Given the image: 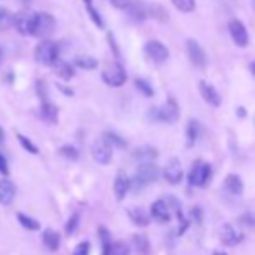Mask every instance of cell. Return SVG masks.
Wrapping results in <instances>:
<instances>
[{"instance_id": "cell-1", "label": "cell", "mask_w": 255, "mask_h": 255, "mask_svg": "<svg viewBox=\"0 0 255 255\" xmlns=\"http://www.w3.org/2000/svg\"><path fill=\"white\" fill-rule=\"evenodd\" d=\"M158 177H160V168H158L154 163H151V161H144V163H141L137 167L134 179L130 181V186L135 189V191H139V189H142L146 184L154 182Z\"/></svg>"}, {"instance_id": "cell-2", "label": "cell", "mask_w": 255, "mask_h": 255, "mask_svg": "<svg viewBox=\"0 0 255 255\" xmlns=\"http://www.w3.org/2000/svg\"><path fill=\"white\" fill-rule=\"evenodd\" d=\"M35 61L42 66H54L57 59H59V47L56 42L49 40V38H42L40 44L35 47Z\"/></svg>"}, {"instance_id": "cell-3", "label": "cell", "mask_w": 255, "mask_h": 255, "mask_svg": "<svg viewBox=\"0 0 255 255\" xmlns=\"http://www.w3.org/2000/svg\"><path fill=\"white\" fill-rule=\"evenodd\" d=\"M148 117L154 122H165V124H172L177 122L179 118V104L175 99L168 98L163 106H154L148 111Z\"/></svg>"}, {"instance_id": "cell-4", "label": "cell", "mask_w": 255, "mask_h": 255, "mask_svg": "<svg viewBox=\"0 0 255 255\" xmlns=\"http://www.w3.org/2000/svg\"><path fill=\"white\" fill-rule=\"evenodd\" d=\"M56 30V17L49 12H37L35 14V26L33 37L49 38Z\"/></svg>"}, {"instance_id": "cell-5", "label": "cell", "mask_w": 255, "mask_h": 255, "mask_svg": "<svg viewBox=\"0 0 255 255\" xmlns=\"http://www.w3.org/2000/svg\"><path fill=\"white\" fill-rule=\"evenodd\" d=\"M103 82L110 87H122L127 82V71L120 63H111L104 68Z\"/></svg>"}, {"instance_id": "cell-6", "label": "cell", "mask_w": 255, "mask_h": 255, "mask_svg": "<svg viewBox=\"0 0 255 255\" xmlns=\"http://www.w3.org/2000/svg\"><path fill=\"white\" fill-rule=\"evenodd\" d=\"M212 177V168L208 163H205L202 160H196L193 163L191 170H189L188 181L191 186H196V188H202V186L207 184Z\"/></svg>"}, {"instance_id": "cell-7", "label": "cell", "mask_w": 255, "mask_h": 255, "mask_svg": "<svg viewBox=\"0 0 255 255\" xmlns=\"http://www.w3.org/2000/svg\"><path fill=\"white\" fill-rule=\"evenodd\" d=\"M35 14L37 12H31L28 9L19 10L17 14H14V24L16 30L19 31L23 37H33V26H35Z\"/></svg>"}, {"instance_id": "cell-8", "label": "cell", "mask_w": 255, "mask_h": 255, "mask_svg": "<svg viewBox=\"0 0 255 255\" xmlns=\"http://www.w3.org/2000/svg\"><path fill=\"white\" fill-rule=\"evenodd\" d=\"M144 54L153 61V63H165L168 59V49L165 47L161 42L158 40H149L144 44Z\"/></svg>"}, {"instance_id": "cell-9", "label": "cell", "mask_w": 255, "mask_h": 255, "mask_svg": "<svg viewBox=\"0 0 255 255\" xmlns=\"http://www.w3.org/2000/svg\"><path fill=\"white\" fill-rule=\"evenodd\" d=\"M113 146L110 144V142L106 141V139H98V141L94 142V146H92V156H94L96 161H99V163L106 165L111 161V156H113Z\"/></svg>"}, {"instance_id": "cell-10", "label": "cell", "mask_w": 255, "mask_h": 255, "mask_svg": "<svg viewBox=\"0 0 255 255\" xmlns=\"http://www.w3.org/2000/svg\"><path fill=\"white\" fill-rule=\"evenodd\" d=\"M186 52H188V57L195 66H205L207 64V57H205V52L202 49V45L195 40V38H188L186 40Z\"/></svg>"}, {"instance_id": "cell-11", "label": "cell", "mask_w": 255, "mask_h": 255, "mask_svg": "<svg viewBox=\"0 0 255 255\" xmlns=\"http://www.w3.org/2000/svg\"><path fill=\"white\" fill-rule=\"evenodd\" d=\"M219 236H221V242L224 243V245H228V247H236V245H240L243 240H245V235H243L242 231H238L236 228H233L231 224L222 226Z\"/></svg>"}, {"instance_id": "cell-12", "label": "cell", "mask_w": 255, "mask_h": 255, "mask_svg": "<svg viewBox=\"0 0 255 255\" xmlns=\"http://www.w3.org/2000/svg\"><path fill=\"white\" fill-rule=\"evenodd\" d=\"M163 177L168 184H179L182 179V165L177 158H170L163 168Z\"/></svg>"}, {"instance_id": "cell-13", "label": "cell", "mask_w": 255, "mask_h": 255, "mask_svg": "<svg viewBox=\"0 0 255 255\" xmlns=\"http://www.w3.org/2000/svg\"><path fill=\"white\" fill-rule=\"evenodd\" d=\"M229 33H231V38L238 47H247L249 45V31H247L245 24L242 21H231L229 23Z\"/></svg>"}, {"instance_id": "cell-14", "label": "cell", "mask_w": 255, "mask_h": 255, "mask_svg": "<svg viewBox=\"0 0 255 255\" xmlns=\"http://www.w3.org/2000/svg\"><path fill=\"white\" fill-rule=\"evenodd\" d=\"M151 217L154 219L156 222H168L172 219V214H170V207L165 200H156L153 205H151Z\"/></svg>"}, {"instance_id": "cell-15", "label": "cell", "mask_w": 255, "mask_h": 255, "mask_svg": "<svg viewBox=\"0 0 255 255\" xmlns=\"http://www.w3.org/2000/svg\"><path fill=\"white\" fill-rule=\"evenodd\" d=\"M198 89H200L202 98L210 104V106H221V96H219V92L215 91L214 85H210L208 82L202 80L198 84Z\"/></svg>"}, {"instance_id": "cell-16", "label": "cell", "mask_w": 255, "mask_h": 255, "mask_svg": "<svg viewBox=\"0 0 255 255\" xmlns=\"http://www.w3.org/2000/svg\"><path fill=\"white\" fill-rule=\"evenodd\" d=\"M125 9H127L128 17H130L132 21H137L139 23V21H144L146 17H148V7L142 2H139V0H134V2L130 0V3H128Z\"/></svg>"}, {"instance_id": "cell-17", "label": "cell", "mask_w": 255, "mask_h": 255, "mask_svg": "<svg viewBox=\"0 0 255 255\" xmlns=\"http://www.w3.org/2000/svg\"><path fill=\"white\" fill-rule=\"evenodd\" d=\"M113 189H115V196H117V200H124L125 196H127L128 189H130V179H128L124 172H118L117 179H115Z\"/></svg>"}, {"instance_id": "cell-18", "label": "cell", "mask_w": 255, "mask_h": 255, "mask_svg": "<svg viewBox=\"0 0 255 255\" xmlns=\"http://www.w3.org/2000/svg\"><path fill=\"white\" fill-rule=\"evenodd\" d=\"M16 196V186L9 181V179H2L0 181V203L10 205Z\"/></svg>"}, {"instance_id": "cell-19", "label": "cell", "mask_w": 255, "mask_h": 255, "mask_svg": "<svg viewBox=\"0 0 255 255\" xmlns=\"http://www.w3.org/2000/svg\"><path fill=\"white\" fill-rule=\"evenodd\" d=\"M54 70H56L57 77H59L61 80H64V82L71 80V78L75 77V68L71 66L70 63H66V61L57 59L56 63H54Z\"/></svg>"}, {"instance_id": "cell-20", "label": "cell", "mask_w": 255, "mask_h": 255, "mask_svg": "<svg viewBox=\"0 0 255 255\" xmlns=\"http://www.w3.org/2000/svg\"><path fill=\"white\" fill-rule=\"evenodd\" d=\"M132 156H134L137 161H141V163H144V161H153L154 158L158 156V151L153 148V146H141V148L135 149Z\"/></svg>"}, {"instance_id": "cell-21", "label": "cell", "mask_w": 255, "mask_h": 255, "mask_svg": "<svg viewBox=\"0 0 255 255\" xmlns=\"http://www.w3.org/2000/svg\"><path fill=\"white\" fill-rule=\"evenodd\" d=\"M224 188L228 189L231 195L240 196L243 193V182H242V179H240L236 174H231V175H228V177H226Z\"/></svg>"}, {"instance_id": "cell-22", "label": "cell", "mask_w": 255, "mask_h": 255, "mask_svg": "<svg viewBox=\"0 0 255 255\" xmlns=\"http://www.w3.org/2000/svg\"><path fill=\"white\" fill-rule=\"evenodd\" d=\"M40 118L45 122H49V124H54V122H57V108L54 106L52 103L49 101H42L40 104Z\"/></svg>"}, {"instance_id": "cell-23", "label": "cell", "mask_w": 255, "mask_h": 255, "mask_svg": "<svg viewBox=\"0 0 255 255\" xmlns=\"http://www.w3.org/2000/svg\"><path fill=\"white\" fill-rule=\"evenodd\" d=\"M128 215H130L132 222H134L135 226H141V228L148 226L149 215H148V212L142 210V208H132V210H128Z\"/></svg>"}, {"instance_id": "cell-24", "label": "cell", "mask_w": 255, "mask_h": 255, "mask_svg": "<svg viewBox=\"0 0 255 255\" xmlns=\"http://www.w3.org/2000/svg\"><path fill=\"white\" fill-rule=\"evenodd\" d=\"M59 235H57L56 231H52V229H45L44 231V245L47 247L49 250H52V252H56L57 249H59Z\"/></svg>"}, {"instance_id": "cell-25", "label": "cell", "mask_w": 255, "mask_h": 255, "mask_svg": "<svg viewBox=\"0 0 255 255\" xmlns=\"http://www.w3.org/2000/svg\"><path fill=\"white\" fill-rule=\"evenodd\" d=\"M186 135H188V141H186V144H188V148H193L196 142V139H198L200 135V124L196 120H191L188 124V130H186Z\"/></svg>"}, {"instance_id": "cell-26", "label": "cell", "mask_w": 255, "mask_h": 255, "mask_svg": "<svg viewBox=\"0 0 255 255\" xmlns=\"http://www.w3.org/2000/svg\"><path fill=\"white\" fill-rule=\"evenodd\" d=\"M14 24V14L7 7H0V31L9 30Z\"/></svg>"}, {"instance_id": "cell-27", "label": "cell", "mask_w": 255, "mask_h": 255, "mask_svg": "<svg viewBox=\"0 0 255 255\" xmlns=\"http://www.w3.org/2000/svg\"><path fill=\"white\" fill-rule=\"evenodd\" d=\"M75 64L82 70H96L98 68V59L96 57H91V56H78L75 59Z\"/></svg>"}, {"instance_id": "cell-28", "label": "cell", "mask_w": 255, "mask_h": 255, "mask_svg": "<svg viewBox=\"0 0 255 255\" xmlns=\"http://www.w3.org/2000/svg\"><path fill=\"white\" fill-rule=\"evenodd\" d=\"M17 221H19V224L23 226L24 229H28V231H38L40 229V224H38L35 219H31V217H28V215H24V214H17Z\"/></svg>"}, {"instance_id": "cell-29", "label": "cell", "mask_w": 255, "mask_h": 255, "mask_svg": "<svg viewBox=\"0 0 255 255\" xmlns=\"http://www.w3.org/2000/svg\"><path fill=\"white\" fill-rule=\"evenodd\" d=\"M134 245H135V249H137V252L141 254V255H146V254H148L149 243H148V238H146V236L135 235V236H134Z\"/></svg>"}, {"instance_id": "cell-30", "label": "cell", "mask_w": 255, "mask_h": 255, "mask_svg": "<svg viewBox=\"0 0 255 255\" xmlns=\"http://www.w3.org/2000/svg\"><path fill=\"white\" fill-rule=\"evenodd\" d=\"M135 89H137L142 96H146V98H153V94H154L151 85L146 80H142V78H135Z\"/></svg>"}, {"instance_id": "cell-31", "label": "cell", "mask_w": 255, "mask_h": 255, "mask_svg": "<svg viewBox=\"0 0 255 255\" xmlns=\"http://www.w3.org/2000/svg\"><path fill=\"white\" fill-rule=\"evenodd\" d=\"M130 249L125 242H115L111 243V249H110V255H128Z\"/></svg>"}, {"instance_id": "cell-32", "label": "cell", "mask_w": 255, "mask_h": 255, "mask_svg": "<svg viewBox=\"0 0 255 255\" xmlns=\"http://www.w3.org/2000/svg\"><path fill=\"white\" fill-rule=\"evenodd\" d=\"M99 238H101V243H103V255H110L111 240H110V233H108L106 228H99Z\"/></svg>"}, {"instance_id": "cell-33", "label": "cell", "mask_w": 255, "mask_h": 255, "mask_svg": "<svg viewBox=\"0 0 255 255\" xmlns=\"http://www.w3.org/2000/svg\"><path fill=\"white\" fill-rule=\"evenodd\" d=\"M172 3H174L179 10H182V12H191L196 7L195 0H172Z\"/></svg>"}, {"instance_id": "cell-34", "label": "cell", "mask_w": 255, "mask_h": 255, "mask_svg": "<svg viewBox=\"0 0 255 255\" xmlns=\"http://www.w3.org/2000/svg\"><path fill=\"white\" fill-rule=\"evenodd\" d=\"M103 137L106 139V141L110 142L111 146H118V148H125V146H127V142H125L124 139L120 137V135L115 134V132H104Z\"/></svg>"}, {"instance_id": "cell-35", "label": "cell", "mask_w": 255, "mask_h": 255, "mask_svg": "<svg viewBox=\"0 0 255 255\" xmlns=\"http://www.w3.org/2000/svg\"><path fill=\"white\" fill-rule=\"evenodd\" d=\"M151 14L153 17H156V19H160V21H167L168 19V14H167V10L163 9L161 5H151V7H148V16Z\"/></svg>"}, {"instance_id": "cell-36", "label": "cell", "mask_w": 255, "mask_h": 255, "mask_svg": "<svg viewBox=\"0 0 255 255\" xmlns=\"http://www.w3.org/2000/svg\"><path fill=\"white\" fill-rule=\"evenodd\" d=\"M17 139H19V142H21V146H23L26 151H30V153H33V154H37L38 153V148L33 144V142L30 141L28 137H24L23 134H17Z\"/></svg>"}, {"instance_id": "cell-37", "label": "cell", "mask_w": 255, "mask_h": 255, "mask_svg": "<svg viewBox=\"0 0 255 255\" xmlns=\"http://www.w3.org/2000/svg\"><path fill=\"white\" fill-rule=\"evenodd\" d=\"M87 10H89V16H91V19L94 21V24H96V26L103 28V26H104V23H103V17H101V14H99L98 10L94 9V5H89V7H87Z\"/></svg>"}, {"instance_id": "cell-38", "label": "cell", "mask_w": 255, "mask_h": 255, "mask_svg": "<svg viewBox=\"0 0 255 255\" xmlns=\"http://www.w3.org/2000/svg\"><path fill=\"white\" fill-rule=\"evenodd\" d=\"M78 222H80V215L75 214L73 217H71L70 221H68V224H66V235H73V233L77 231Z\"/></svg>"}, {"instance_id": "cell-39", "label": "cell", "mask_w": 255, "mask_h": 255, "mask_svg": "<svg viewBox=\"0 0 255 255\" xmlns=\"http://www.w3.org/2000/svg\"><path fill=\"white\" fill-rule=\"evenodd\" d=\"M61 154H64V156H66L68 160H77V158H78L77 148H73V146H68V144L61 148Z\"/></svg>"}, {"instance_id": "cell-40", "label": "cell", "mask_w": 255, "mask_h": 255, "mask_svg": "<svg viewBox=\"0 0 255 255\" xmlns=\"http://www.w3.org/2000/svg\"><path fill=\"white\" fill-rule=\"evenodd\" d=\"M89 250H91V245L87 242H82L80 245L75 249V254L73 255H89Z\"/></svg>"}, {"instance_id": "cell-41", "label": "cell", "mask_w": 255, "mask_h": 255, "mask_svg": "<svg viewBox=\"0 0 255 255\" xmlns=\"http://www.w3.org/2000/svg\"><path fill=\"white\" fill-rule=\"evenodd\" d=\"M0 174L2 175H9V165H7V160L2 153H0Z\"/></svg>"}, {"instance_id": "cell-42", "label": "cell", "mask_w": 255, "mask_h": 255, "mask_svg": "<svg viewBox=\"0 0 255 255\" xmlns=\"http://www.w3.org/2000/svg\"><path fill=\"white\" fill-rule=\"evenodd\" d=\"M37 91H38V96H40L42 101H47V94H45V82H42V80L37 82Z\"/></svg>"}, {"instance_id": "cell-43", "label": "cell", "mask_w": 255, "mask_h": 255, "mask_svg": "<svg viewBox=\"0 0 255 255\" xmlns=\"http://www.w3.org/2000/svg\"><path fill=\"white\" fill-rule=\"evenodd\" d=\"M111 3H113L117 9H125V7L130 3V0H110Z\"/></svg>"}, {"instance_id": "cell-44", "label": "cell", "mask_w": 255, "mask_h": 255, "mask_svg": "<svg viewBox=\"0 0 255 255\" xmlns=\"http://www.w3.org/2000/svg\"><path fill=\"white\" fill-rule=\"evenodd\" d=\"M3 141H5V132H3V128L0 127V144H2Z\"/></svg>"}, {"instance_id": "cell-45", "label": "cell", "mask_w": 255, "mask_h": 255, "mask_svg": "<svg viewBox=\"0 0 255 255\" xmlns=\"http://www.w3.org/2000/svg\"><path fill=\"white\" fill-rule=\"evenodd\" d=\"M250 71H252V75H254V77H255V61H254L252 64H250Z\"/></svg>"}, {"instance_id": "cell-46", "label": "cell", "mask_w": 255, "mask_h": 255, "mask_svg": "<svg viewBox=\"0 0 255 255\" xmlns=\"http://www.w3.org/2000/svg\"><path fill=\"white\" fill-rule=\"evenodd\" d=\"M84 3H85V7H89V5H92V0H84Z\"/></svg>"}, {"instance_id": "cell-47", "label": "cell", "mask_w": 255, "mask_h": 255, "mask_svg": "<svg viewBox=\"0 0 255 255\" xmlns=\"http://www.w3.org/2000/svg\"><path fill=\"white\" fill-rule=\"evenodd\" d=\"M2 61H3V51L0 49V64H2Z\"/></svg>"}, {"instance_id": "cell-48", "label": "cell", "mask_w": 255, "mask_h": 255, "mask_svg": "<svg viewBox=\"0 0 255 255\" xmlns=\"http://www.w3.org/2000/svg\"><path fill=\"white\" fill-rule=\"evenodd\" d=\"M214 255H226V254H222V252H214Z\"/></svg>"}, {"instance_id": "cell-49", "label": "cell", "mask_w": 255, "mask_h": 255, "mask_svg": "<svg viewBox=\"0 0 255 255\" xmlns=\"http://www.w3.org/2000/svg\"><path fill=\"white\" fill-rule=\"evenodd\" d=\"M23 2H33V0H23Z\"/></svg>"}]
</instances>
